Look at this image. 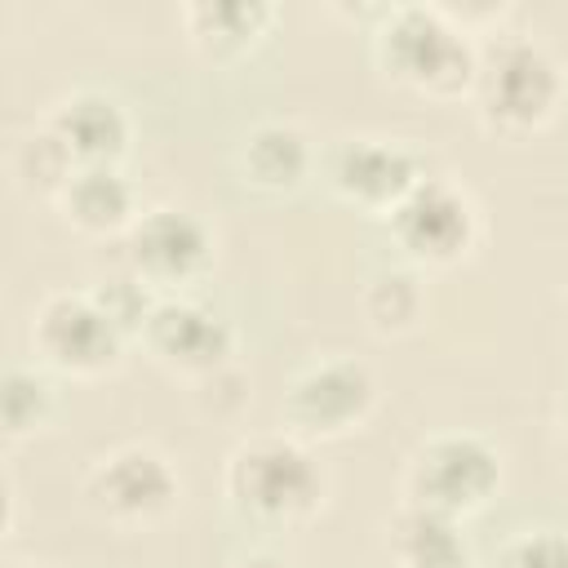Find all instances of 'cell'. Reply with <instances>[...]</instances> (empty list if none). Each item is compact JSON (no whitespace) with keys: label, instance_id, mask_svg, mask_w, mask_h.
<instances>
[{"label":"cell","instance_id":"277c9868","mask_svg":"<svg viewBox=\"0 0 568 568\" xmlns=\"http://www.w3.org/2000/svg\"><path fill=\"white\" fill-rule=\"evenodd\" d=\"M506 484V453L493 435L448 426L422 435L399 470V497L444 510L453 519H470L497 501Z\"/></svg>","mask_w":568,"mask_h":568},{"label":"cell","instance_id":"5bb4252c","mask_svg":"<svg viewBox=\"0 0 568 568\" xmlns=\"http://www.w3.org/2000/svg\"><path fill=\"white\" fill-rule=\"evenodd\" d=\"M280 9L271 0H186L178 4V27L186 44L217 67L244 62L275 27Z\"/></svg>","mask_w":568,"mask_h":568},{"label":"cell","instance_id":"9c48e42d","mask_svg":"<svg viewBox=\"0 0 568 568\" xmlns=\"http://www.w3.org/2000/svg\"><path fill=\"white\" fill-rule=\"evenodd\" d=\"M390 244L399 248V262L426 271H453L475 257L484 240V213L475 195L453 182L430 173L390 217H386Z\"/></svg>","mask_w":568,"mask_h":568},{"label":"cell","instance_id":"5b68a950","mask_svg":"<svg viewBox=\"0 0 568 568\" xmlns=\"http://www.w3.org/2000/svg\"><path fill=\"white\" fill-rule=\"evenodd\" d=\"M182 493L186 484H182L178 462L151 439L111 444L98 457H89L80 475L84 506L120 532H142V528L164 524L182 506Z\"/></svg>","mask_w":568,"mask_h":568},{"label":"cell","instance_id":"4fadbf2b","mask_svg":"<svg viewBox=\"0 0 568 568\" xmlns=\"http://www.w3.org/2000/svg\"><path fill=\"white\" fill-rule=\"evenodd\" d=\"M44 120L67 142L75 164H124L133 151V115L111 89L75 84L53 98Z\"/></svg>","mask_w":568,"mask_h":568},{"label":"cell","instance_id":"ffe728a7","mask_svg":"<svg viewBox=\"0 0 568 568\" xmlns=\"http://www.w3.org/2000/svg\"><path fill=\"white\" fill-rule=\"evenodd\" d=\"M89 293L98 297V306L111 315V324H115L129 342H142V328H146V320H151V311H155V302H160V293H155L151 284H142V280L124 266V271H111V275L93 280Z\"/></svg>","mask_w":568,"mask_h":568},{"label":"cell","instance_id":"9a60e30c","mask_svg":"<svg viewBox=\"0 0 568 568\" xmlns=\"http://www.w3.org/2000/svg\"><path fill=\"white\" fill-rule=\"evenodd\" d=\"M382 550L390 568H475L466 519H453L404 497L382 519Z\"/></svg>","mask_w":568,"mask_h":568},{"label":"cell","instance_id":"7a4b0ae2","mask_svg":"<svg viewBox=\"0 0 568 568\" xmlns=\"http://www.w3.org/2000/svg\"><path fill=\"white\" fill-rule=\"evenodd\" d=\"M368 53L382 80L435 102H462L475 84L479 40L462 31L439 4L404 0L368 27Z\"/></svg>","mask_w":568,"mask_h":568},{"label":"cell","instance_id":"3957f363","mask_svg":"<svg viewBox=\"0 0 568 568\" xmlns=\"http://www.w3.org/2000/svg\"><path fill=\"white\" fill-rule=\"evenodd\" d=\"M564 93H568V75L546 40L510 27L479 40L475 84L466 102L488 133L497 138L541 133L559 115Z\"/></svg>","mask_w":568,"mask_h":568},{"label":"cell","instance_id":"8992f818","mask_svg":"<svg viewBox=\"0 0 568 568\" xmlns=\"http://www.w3.org/2000/svg\"><path fill=\"white\" fill-rule=\"evenodd\" d=\"M129 337L89 288H49L27 315V351L53 377L98 382L120 368Z\"/></svg>","mask_w":568,"mask_h":568},{"label":"cell","instance_id":"52a82bcc","mask_svg":"<svg viewBox=\"0 0 568 568\" xmlns=\"http://www.w3.org/2000/svg\"><path fill=\"white\" fill-rule=\"evenodd\" d=\"M377 404H382V382L373 364L355 355H320L288 377L280 413H284V430H293L297 439L333 444L364 430Z\"/></svg>","mask_w":568,"mask_h":568},{"label":"cell","instance_id":"30bf717a","mask_svg":"<svg viewBox=\"0 0 568 568\" xmlns=\"http://www.w3.org/2000/svg\"><path fill=\"white\" fill-rule=\"evenodd\" d=\"M217 262L213 226L178 204H151L124 235V266L160 297L191 293Z\"/></svg>","mask_w":568,"mask_h":568},{"label":"cell","instance_id":"d4e9b609","mask_svg":"<svg viewBox=\"0 0 568 568\" xmlns=\"http://www.w3.org/2000/svg\"><path fill=\"white\" fill-rule=\"evenodd\" d=\"M564 306H568V288H564Z\"/></svg>","mask_w":568,"mask_h":568},{"label":"cell","instance_id":"ac0fdd59","mask_svg":"<svg viewBox=\"0 0 568 568\" xmlns=\"http://www.w3.org/2000/svg\"><path fill=\"white\" fill-rule=\"evenodd\" d=\"M62 377L36 359H13L0 377V430L9 444L44 435L62 417Z\"/></svg>","mask_w":568,"mask_h":568},{"label":"cell","instance_id":"2e32d148","mask_svg":"<svg viewBox=\"0 0 568 568\" xmlns=\"http://www.w3.org/2000/svg\"><path fill=\"white\" fill-rule=\"evenodd\" d=\"M53 209L71 231L89 240H111V235L124 240L129 226L142 217L138 186L124 173V164H80L62 186V195L53 200Z\"/></svg>","mask_w":568,"mask_h":568},{"label":"cell","instance_id":"6da1fadb","mask_svg":"<svg viewBox=\"0 0 568 568\" xmlns=\"http://www.w3.org/2000/svg\"><path fill=\"white\" fill-rule=\"evenodd\" d=\"M333 493L315 444L293 430H248L222 462V497L231 515L257 532H293L324 515Z\"/></svg>","mask_w":568,"mask_h":568},{"label":"cell","instance_id":"ba28073f","mask_svg":"<svg viewBox=\"0 0 568 568\" xmlns=\"http://www.w3.org/2000/svg\"><path fill=\"white\" fill-rule=\"evenodd\" d=\"M320 178L346 209L386 222L430 178V164L408 138L346 133L320 155Z\"/></svg>","mask_w":568,"mask_h":568},{"label":"cell","instance_id":"603a6c76","mask_svg":"<svg viewBox=\"0 0 568 568\" xmlns=\"http://www.w3.org/2000/svg\"><path fill=\"white\" fill-rule=\"evenodd\" d=\"M555 435L568 444V386H564L559 399H555Z\"/></svg>","mask_w":568,"mask_h":568},{"label":"cell","instance_id":"44dd1931","mask_svg":"<svg viewBox=\"0 0 568 568\" xmlns=\"http://www.w3.org/2000/svg\"><path fill=\"white\" fill-rule=\"evenodd\" d=\"M493 568H568V528H550V524L515 528L497 546Z\"/></svg>","mask_w":568,"mask_h":568},{"label":"cell","instance_id":"7402d4cb","mask_svg":"<svg viewBox=\"0 0 568 568\" xmlns=\"http://www.w3.org/2000/svg\"><path fill=\"white\" fill-rule=\"evenodd\" d=\"M231 568H297V564L275 546H248V550H240L231 559Z\"/></svg>","mask_w":568,"mask_h":568},{"label":"cell","instance_id":"8fae6325","mask_svg":"<svg viewBox=\"0 0 568 568\" xmlns=\"http://www.w3.org/2000/svg\"><path fill=\"white\" fill-rule=\"evenodd\" d=\"M142 346L164 373L195 386L235 364V324L191 293L160 297L142 328Z\"/></svg>","mask_w":568,"mask_h":568},{"label":"cell","instance_id":"d6986e66","mask_svg":"<svg viewBox=\"0 0 568 568\" xmlns=\"http://www.w3.org/2000/svg\"><path fill=\"white\" fill-rule=\"evenodd\" d=\"M75 169H80V164H75V155H71V151H67V142L49 129V120H36L31 129H22V133L13 138L9 173H13V182H18L27 195L58 200Z\"/></svg>","mask_w":568,"mask_h":568},{"label":"cell","instance_id":"7c38bea8","mask_svg":"<svg viewBox=\"0 0 568 568\" xmlns=\"http://www.w3.org/2000/svg\"><path fill=\"white\" fill-rule=\"evenodd\" d=\"M315 169H320V151L297 120H284V115L257 120L235 142V178L253 195H266V200L297 195L315 178Z\"/></svg>","mask_w":568,"mask_h":568},{"label":"cell","instance_id":"e0dca14e","mask_svg":"<svg viewBox=\"0 0 568 568\" xmlns=\"http://www.w3.org/2000/svg\"><path fill=\"white\" fill-rule=\"evenodd\" d=\"M426 275L408 262H382L359 284V315L377 337H408L426 320Z\"/></svg>","mask_w":568,"mask_h":568},{"label":"cell","instance_id":"cb8c5ba5","mask_svg":"<svg viewBox=\"0 0 568 568\" xmlns=\"http://www.w3.org/2000/svg\"><path fill=\"white\" fill-rule=\"evenodd\" d=\"M9 568H53V564L49 559H13Z\"/></svg>","mask_w":568,"mask_h":568}]
</instances>
